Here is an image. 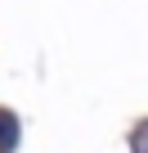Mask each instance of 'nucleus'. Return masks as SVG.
<instances>
[{
  "label": "nucleus",
  "mask_w": 148,
  "mask_h": 153,
  "mask_svg": "<svg viewBox=\"0 0 148 153\" xmlns=\"http://www.w3.org/2000/svg\"><path fill=\"white\" fill-rule=\"evenodd\" d=\"M14 144H18V117L0 108V153H14Z\"/></svg>",
  "instance_id": "nucleus-1"
}]
</instances>
